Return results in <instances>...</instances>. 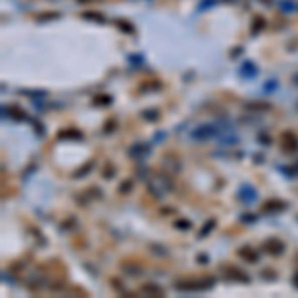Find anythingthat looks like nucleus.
I'll return each mask as SVG.
<instances>
[{
	"instance_id": "18",
	"label": "nucleus",
	"mask_w": 298,
	"mask_h": 298,
	"mask_svg": "<svg viewBox=\"0 0 298 298\" xmlns=\"http://www.w3.org/2000/svg\"><path fill=\"white\" fill-rule=\"evenodd\" d=\"M115 26H117L121 32H125V34H133V32H135V28H133L127 20H115Z\"/></svg>"
},
{
	"instance_id": "37",
	"label": "nucleus",
	"mask_w": 298,
	"mask_h": 298,
	"mask_svg": "<svg viewBox=\"0 0 298 298\" xmlns=\"http://www.w3.org/2000/svg\"><path fill=\"white\" fill-rule=\"evenodd\" d=\"M292 84H294V86H298V74H294V76H292Z\"/></svg>"
},
{
	"instance_id": "29",
	"label": "nucleus",
	"mask_w": 298,
	"mask_h": 298,
	"mask_svg": "<svg viewBox=\"0 0 298 298\" xmlns=\"http://www.w3.org/2000/svg\"><path fill=\"white\" fill-rule=\"evenodd\" d=\"M131 191V181H123L119 187V193H129Z\"/></svg>"
},
{
	"instance_id": "1",
	"label": "nucleus",
	"mask_w": 298,
	"mask_h": 298,
	"mask_svg": "<svg viewBox=\"0 0 298 298\" xmlns=\"http://www.w3.org/2000/svg\"><path fill=\"white\" fill-rule=\"evenodd\" d=\"M147 187H149V191L153 193V197H157V199H163L167 193L173 191V183H171V179H169L165 173H155V175H151L147 181Z\"/></svg>"
},
{
	"instance_id": "16",
	"label": "nucleus",
	"mask_w": 298,
	"mask_h": 298,
	"mask_svg": "<svg viewBox=\"0 0 298 298\" xmlns=\"http://www.w3.org/2000/svg\"><path fill=\"white\" fill-rule=\"evenodd\" d=\"M278 8L284 12V14H290L296 10V2L294 0H278Z\"/></svg>"
},
{
	"instance_id": "5",
	"label": "nucleus",
	"mask_w": 298,
	"mask_h": 298,
	"mask_svg": "<svg viewBox=\"0 0 298 298\" xmlns=\"http://www.w3.org/2000/svg\"><path fill=\"white\" fill-rule=\"evenodd\" d=\"M237 195H239V201L245 203V205H254L258 201V191L252 185H243Z\"/></svg>"
},
{
	"instance_id": "32",
	"label": "nucleus",
	"mask_w": 298,
	"mask_h": 298,
	"mask_svg": "<svg viewBox=\"0 0 298 298\" xmlns=\"http://www.w3.org/2000/svg\"><path fill=\"white\" fill-rule=\"evenodd\" d=\"M103 177H105V179H111V177H113V167H111V165H107V167H105Z\"/></svg>"
},
{
	"instance_id": "19",
	"label": "nucleus",
	"mask_w": 298,
	"mask_h": 298,
	"mask_svg": "<svg viewBox=\"0 0 298 298\" xmlns=\"http://www.w3.org/2000/svg\"><path fill=\"white\" fill-rule=\"evenodd\" d=\"M262 90H264V94H272V92H276L278 90V80H266L264 82V86H262Z\"/></svg>"
},
{
	"instance_id": "36",
	"label": "nucleus",
	"mask_w": 298,
	"mask_h": 298,
	"mask_svg": "<svg viewBox=\"0 0 298 298\" xmlns=\"http://www.w3.org/2000/svg\"><path fill=\"white\" fill-rule=\"evenodd\" d=\"M243 221H245V223H252V221H254V219H252V215H243Z\"/></svg>"
},
{
	"instance_id": "9",
	"label": "nucleus",
	"mask_w": 298,
	"mask_h": 298,
	"mask_svg": "<svg viewBox=\"0 0 298 298\" xmlns=\"http://www.w3.org/2000/svg\"><path fill=\"white\" fill-rule=\"evenodd\" d=\"M139 294H143V296H163L165 290H163L159 284H155V282H145V284L139 288Z\"/></svg>"
},
{
	"instance_id": "20",
	"label": "nucleus",
	"mask_w": 298,
	"mask_h": 298,
	"mask_svg": "<svg viewBox=\"0 0 298 298\" xmlns=\"http://www.w3.org/2000/svg\"><path fill=\"white\" fill-rule=\"evenodd\" d=\"M82 18H84V20H94V22H99V24L105 22V16H103V14H98V12H84Z\"/></svg>"
},
{
	"instance_id": "12",
	"label": "nucleus",
	"mask_w": 298,
	"mask_h": 298,
	"mask_svg": "<svg viewBox=\"0 0 298 298\" xmlns=\"http://www.w3.org/2000/svg\"><path fill=\"white\" fill-rule=\"evenodd\" d=\"M163 165H165L169 171H173V173H177V171L181 169V161H179L175 155H165V157H163Z\"/></svg>"
},
{
	"instance_id": "15",
	"label": "nucleus",
	"mask_w": 298,
	"mask_h": 298,
	"mask_svg": "<svg viewBox=\"0 0 298 298\" xmlns=\"http://www.w3.org/2000/svg\"><path fill=\"white\" fill-rule=\"evenodd\" d=\"M163 88V84L161 82H157V80H151V82H145V84H141L139 86V90L141 92H159Z\"/></svg>"
},
{
	"instance_id": "13",
	"label": "nucleus",
	"mask_w": 298,
	"mask_h": 298,
	"mask_svg": "<svg viewBox=\"0 0 298 298\" xmlns=\"http://www.w3.org/2000/svg\"><path fill=\"white\" fill-rule=\"evenodd\" d=\"M239 256H241V258H245L247 262H256V260H258V252H256L254 248H250V247L239 248Z\"/></svg>"
},
{
	"instance_id": "38",
	"label": "nucleus",
	"mask_w": 298,
	"mask_h": 298,
	"mask_svg": "<svg viewBox=\"0 0 298 298\" xmlns=\"http://www.w3.org/2000/svg\"><path fill=\"white\" fill-rule=\"evenodd\" d=\"M78 2H82V4H88V2H94V0H78Z\"/></svg>"
},
{
	"instance_id": "24",
	"label": "nucleus",
	"mask_w": 298,
	"mask_h": 298,
	"mask_svg": "<svg viewBox=\"0 0 298 298\" xmlns=\"http://www.w3.org/2000/svg\"><path fill=\"white\" fill-rule=\"evenodd\" d=\"M56 18H60V14H58V12H48V14H40V16H36V20H38V22H46V20H56Z\"/></svg>"
},
{
	"instance_id": "21",
	"label": "nucleus",
	"mask_w": 298,
	"mask_h": 298,
	"mask_svg": "<svg viewBox=\"0 0 298 298\" xmlns=\"http://www.w3.org/2000/svg\"><path fill=\"white\" fill-rule=\"evenodd\" d=\"M141 117H143L145 121H157V119H159V111H157V109H143V111H141Z\"/></svg>"
},
{
	"instance_id": "17",
	"label": "nucleus",
	"mask_w": 298,
	"mask_h": 298,
	"mask_svg": "<svg viewBox=\"0 0 298 298\" xmlns=\"http://www.w3.org/2000/svg\"><path fill=\"white\" fill-rule=\"evenodd\" d=\"M264 26H266V20H264L262 16H254V18H252V30H250V32H252V34H258L260 30H264Z\"/></svg>"
},
{
	"instance_id": "39",
	"label": "nucleus",
	"mask_w": 298,
	"mask_h": 298,
	"mask_svg": "<svg viewBox=\"0 0 298 298\" xmlns=\"http://www.w3.org/2000/svg\"><path fill=\"white\" fill-rule=\"evenodd\" d=\"M294 175H298V163L294 165Z\"/></svg>"
},
{
	"instance_id": "31",
	"label": "nucleus",
	"mask_w": 298,
	"mask_h": 298,
	"mask_svg": "<svg viewBox=\"0 0 298 298\" xmlns=\"http://www.w3.org/2000/svg\"><path fill=\"white\" fill-rule=\"evenodd\" d=\"M113 127H115V119H109V121H107V125L103 127V133H109Z\"/></svg>"
},
{
	"instance_id": "23",
	"label": "nucleus",
	"mask_w": 298,
	"mask_h": 298,
	"mask_svg": "<svg viewBox=\"0 0 298 298\" xmlns=\"http://www.w3.org/2000/svg\"><path fill=\"white\" fill-rule=\"evenodd\" d=\"M92 167H94V161H90V163H88V165H84L80 171H76V173H74V179H80V177H84L86 173H90V171H92Z\"/></svg>"
},
{
	"instance_id": "7",
	"label": "nucleus",
	"mask_w": 298,
	"mask_h": 298,
	"mask_svg": "<svg viewBox=\"0 0 298 298\" xmlns=\"http://www.w3.org/2000/svg\"><path fill=\"white\" fill-rule=\"evenodd\" d=\"M284 209H286V203L284 201H278V199H268L262 205V213H266V215H278Z\"/></svg>"
},
{
	"instance_id": "26",
	"label": "nucleus",
	"mask_w": 298,
	"mask_h": 298,
	"mask_svg": "<svg viewBox=\"0 0 298 298\" xmlns=\"http://www.w3.org/2000/svg\"><path fill=\"white\" fill-rule=\"evenodd\" d=\"M215 225H217L215 221H209V223H207V225H205V227L201 229V235H199V237H207V235H209V231H211V229H213Z\"/></svg>"
},
{
	"instance_id": "30",
	"label": "nucleus",
	"mask_w": 298,
	"mask_h": 298,
	"mask_svg": "<svg viewBox=\"0 0 298 298\" xmlns=\"http://www.w3.org/2000/svg\"><path fill=\"white\" fill-rule=\"evenodd\" d=\"M175 227H177V229H191V223H189V221H181V219H179V221H175Z\"/></svg>"
},
{
	"instance_id": "27",
	"label": "nucleus",
	"mask_w": 298,
	"mask_h": 298,
	"mask_svg": "<svg viewBox=\"0 0 298 298\" xmlns=\"http://www.w3.org/2000/svg\"><path fill=\"white\" fill-rule=\"evenodd\" d=\"M129 62L135 64V66H139V64L143 62V56H141V54H129Z\"/></svg>"
},
{
	"instance_id": "34",
	"label": "nucleus",
	"mask_w": 298,
	"mask_h": 298,
	"mask_svg": "<svg viewBox=\"0 0 298 298\" xmlns=\"http://www.w3.org/2000/svg\"><path fill=\"white\" fill-rule=\"evenodd\" d=\"M215 2H217V0H205V2H203V4L199 6V8L203 10V8H207V6H211V4H215Z\"/></svg>"
},
{
	"instance_id": "6",
	"label": "nucleus",
	"mask_w": 298,
	"mask_h": 298,
	"mask_svg": "<svg viewBox=\"0 0 298 298\" xmlns=\"http://www.w3.org/2000/svg\"><path fill=\"white\" fill-rule=\"evenodd\" d=\"M262 248H264L268 254L278 256V254H282V252H284V243H282L278 237H270V239H266V241L262 243Z\"/></svg>"
},
{
	"instance_id": "22",
	"label": "nucleus",
	"mask_w": 298,
	"mask_h": 298,
	"mask_svg": "<svg viewBox=\"0 0 298 298\" xmlns=\"http://www.w3.org/2000/svg\"><path fill=\"white\" fill-rule=\"evenodd\" d=\"M121 270L127 272V274H131V276H139L141 274V268L139 266H129V262H123L121 264Z\"/></svg>"
},
{
	"instance_id": "8",
	"label": "nucleus",
	"mask_w": 298,
	"mask_h": 298,
	"mask_svg": "<svg viewBox=\"0 0 298 298\" xmlns=\"http://www.w3.org/2000/svg\"><path fill=\"white\" fill-rule=\"evenodd\" d=\"M223 272H225V276L231 278V280H239V282H248V280H250L247 272H243V270L237 268V266H225Z\"/></svg>"
},
{
	"instance_id": "2",
	"label": "nucleus",
	"mask_w": 298,
	"mask_h": 298,
	"mask_svg": "<svg viewBox=\"0 0 298 298\" xmlns=\"http://www.w3.org/2000/svg\"><path fill=\"white\" fill-rule=\"evenodd\" d=\"M219 131H221L219 121L217 123H203V125H199V127H195L191 131V137H193V141H201L203 143V141H209V139H217Z\"/></svg>"
},
{
	"instance_id": "35",
	"label": "nucleus",
	"mask_w": 298,
	"mask_h": 298,
	"mask_svg": "<svg viewBox=\"0 0 298 298\" xmlns=\"http://www.w3.org/2000/svg\"><path fill=\"white\" fill-rule=\"evenodd\" d=\"M292 284H294V288H298V270L294 272V276H292Z\"/></svg>"
},
{
	"instance_id": "33",
	"label": "nucleus",
	"mask_w": 298,
	"mask_h": 298,
	"mask_svg": "<svg viewBox=\"0 0 298 298\" xmlns=\"http://www.w3.org/2000/svg\"><path fill=\"white\" fill-rule=\"evenodd\" d=\"M258 143H264V145H270V139H268V135H260V137H258Z\"/></svg>"
},
{
	"instance_id": "28",
	"label": "nucleus",
	"mask_w": 298,
	"mask_h": 298,
	"mask_svg": "<svg viewBox=\"0 0 298 298\" xmlns=\"http://www.w3.org/2000/svg\"><path fill=\"white\" fill-rule=\"evenodd\" d=\"M94 103L99 105V103H111V98L109 96H98V98H94Z\"/></svg>"
},
{
	"instance_id": "14",
	"label": "nucleus",
	"mask_w": 298,
	"mask_h": 298,
	"mask_svg": "<svg viewBox=\"0 0 298 298\" xmlns=\"http://www.w3.org/2000/svg\"><path fill=\"white\" fill-rule=\"evenodd\" d=\"M8 113V117H12L14 121H24L26 119V113L20 109V107H16V105H10L8 107V111H6V107H4V115Z\"/></svg>"
},
{
	"instance_id": "4",
	"label": "nucleus",
	"mask_w": 298,
	"mask_h": 298,
	"mask_svg": "<svg viewBox=\"0 0 298 298\" xmlns=\"http://www.w3.org/2000/svg\"><path fill=\"white\" fill-rule=\"evenodd\" d=\"M280 149L284 151V153H296L298 151V135L296 133H292V131H284L282 135H280Z\"/></svg>"
},
{
	"instance_id": "10",
	"label": "nucleus",
	"mask_w": 298,
	"mask_h": 298,
	"mask_svg": "<svg viewBox=\"0 0 298 298\" xmlns=\"http://www.w3.org/2000/svg\"><path fill=\"white\" fill-rule=\"evenodd\" d=\"M149 153H151V145L149 143H135V145H131L129 147V155L131 157H135V159H143V157H147Z\"/></svg>"
},
{
	"instance_id": "25",
	"label": "nucleus",
	"mask_w": 298,
	"mask_h": 298,
	"mask_svg": "<svg viewBox=\"0 0 298 298\" xmlns=\"http://www.w3.org/2000/svg\"><path fill=\"white\" fill-rule=\"evenodd\" d=\"M66 135H70V139H72V135H76L78 139L82 137V133H80V131H76V129H62V131H60V137H62V139H66Z\"/></svg>"
},
{
	"instance_id": "11",
	"label": "nucleus",
	"mask_w": 298,
	"mask_h": 298,
	"mask_svg": "<svg viewBox=\"0 0 298 298\" xmlns=\"http://www.w3.org/2000/svg\"><path fill=\"white\" fill-rule=\"evenodd\" d=\"M241 78H248V80H252V78H256V74H258V68H256V64L254 62H243V66H241Z\"/></svg>"
},
{
	"instance_id": "3",
	"label": "nucleus",
	"mask_w": 298,
	"mask_h": 298,
	"mask_svg": "<svg viewBox=\"0 0 298 298\" xmlns=\"http://www.w3.org/2000/svg\"><path fill=\"white\" fill-rule=\"evenodd\" d=\"M213 286V278H205V282L201 280H183V282H177L175 288L177 290H183V292H197V290H209Z\"/></svg>"
}]
</instances>
